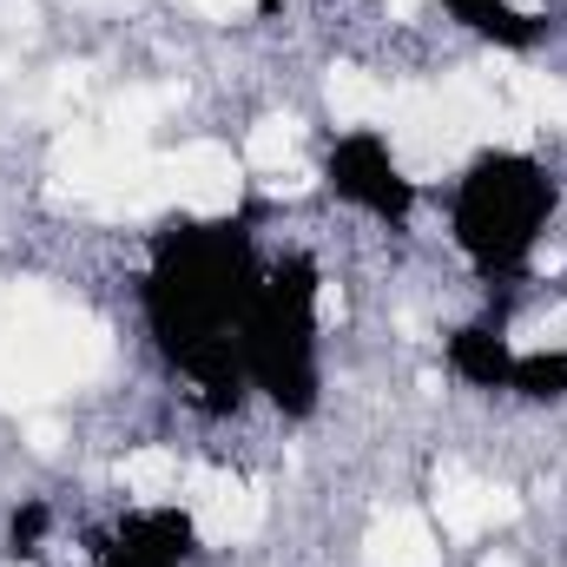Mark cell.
Listing matches in <instances>:
<instances>
[{
    "instance_id": "obj_1",
    "label": "cell",
    "mask_w": 567,
    "mask_h": 567,
    "mask_svg": "<svg viewBox=\"0 0 567 567\" xmlns=\"http://www.w3.org/2000/svg\"><path fill=\"white\" fill-rule=\"evenodd\" d=\"M258 271L265 258L245 218H185V225H165L152 245V271L140 284L145 330L165 350V363L212 403H238L245 390L238 330H245Z\"/></svg>"
},
{
    "instance_id": "obj_2",
    "label": "cell",
    "mask_w": 567,
    "mask_h": 567,
    "mask_svg": "<svg viewBox=\"0 0 567 567\" xmlns=\"http://www.w3.org/2000/svg\"><path fill=\"white\" fill-rule=\"evenodd\" d=\"M238 357L245 390H258L278 416L297 423L323 403V271L310 251L265 258L238 330Z\"/></svg>"
},
{
    "instance_id": "obj_3",
    "label": "cell",
    "mask_w": 567,
    "mask_h": 567,
    "mask_svg": "<svg viewBox=\"0 0 567 567\" xmlns=\"http://www.w3.org/2000/svg\"><path fill=\"white\" fill-rule=\"evenodd\" d=\"M555 198H561V185L535 152L488 145L462 165V178L449 192V238L482 278H522L548 238Z\"/></svg>"
},
{
    "instance_id": "obj_4",
    "label": "cell",
    "mask_w": 567,
    "mask_h": 567,
    "mask_svg": "<svg viewBox=\"0 0 567 567\" xmlns=\"http://www.w3.org/2000/svg\"><path fill=\"white\" fill-rule=\"evenodd\" d=\"M323 185L377 225H410V212H416V178L396 165V152L377 126L337 133V145L323 152Z\"/></svg>"
},
{
    "instance_id": "obj_5",
    "label": "cell",
    "mask_w": 567,
    "mask_h": 567,
    "mask_svg": "<svg viewBox=\"0 0 567 567\" xmlns=\"http://www.w3.org/2000/svg\"><path fill=\"white\" fill-rule=\"evenodd\" d=\"M100 567H198V535L185 508H133L113 542L100 548Z\"/></svg>"
},
{
    "instance_id": "obj_6",
    "label": "cell",
    "mask_w": 567,
    "mask_h": 567,
    "mask_svg": "<svg viewBox=\"0 0 567 567\" xmlns=\"http://www.w3.org/2000/svg\"><path fill=\"white\" fill-rule=\"evenodd\" d=\"M449 370L468 383V390H508V370H515V343L495 330V323H468L449 337Z\"/></svg>"
},
{
    "instance_id": "obj_7",
    "label": "cell",
    "mask_w": 567,
    "mask_h": 567,
    "mask_svg": "<svg viewBox=\"0 0 567 567\" xmlns=\"http://www.w3.org/2000/svg\"><path fill=\"white\" fill-rule=\"evenodd\" d=\"M462 27H475V33H488L495 47H535L542 40V20L535 13H522L515 0H442Z\"/></svg>"
},
{
    "instance_id": "obj_8",
    "label": "cell",
    "mask_w": 567,
    "mask_h": 567,
    "mask_svg": "<svg viewBox=\"0 0 567 567\" xmlns=\"http://www.w3.org/2000/svg\"><path fill=\"white\" fill-rule=\"evenodd\" d=\"M508 390L528 403H561L567 396V350H515Z\"/></svg>"
}]
</instances>
